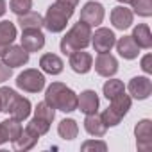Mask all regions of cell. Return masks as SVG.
Listing matches in <instances>:
<instances>
[{
	"label": "cell",
	"instance_id": "15",
	"mask_svg": "<svg viewBox=\"0 0 152 152\" xmlns=\"http://www.w3.org/2000/svg\"><path fill=\"white\" fill-rule=\"evenodd\" d=\"M16 39V27L13 22H0V56H2Z\"/></svg>",
	"mask_w": 152,
	"mask_h": 152
},
{
	"label": "cell",
	"instance_id": "34",
	"mask_svg": "<svg viewBox=\"0 0 152 152\" xmlns=\"http://www.w3.org/2000/svg\"><path fill=\"white\" fill-rule=\"evenodd\" d=\"M11 75H13V68L7 66L4 61H0V84L6 83V81L11 77Z\"/></svg>",
	"mask_w": 152,
	"mask_h": 152
},
{
	"label": "cell",
	"instance_id": "17",
	"mask_svg": "<svg viewBox=\"0 0 152 152\" xmlns=\"http://www.w3.org/2000/svg\"><path fill=\"white\" fill-rule=\"evenodd\" d=\"M39 66L45 73H50V75H59L63 72V59L56 54H43L41 59H39Z\"/></svg>",
	"mask_w": 152,
	"mask_h": 152
},
{
	"label": "cell",
	"instance_id": "9",
	"mask_svg": "<svg viewBox=\"0 0 152 152\" xmlns=\"http://www.w3.org/2000/svg\"><path fill=\"white\" fill-rule=\"evenodd\" d=\"M2 61L11 66V68H16V66H23L27 64L29 61V52L22 47V45H11L4 54H2Z\"/></svg>",
	"mask_w": 152,
	"mask_h": 152
},
{
	"label": "cell",
	"instance_id": "8",
	"mask_svg": "<svg viewBox=\"0 0 152 152\" xmlns=\"http://www.w3.org/2000/svg\"><path fill=\"white\" fill-rule=\"evenodd\" d=\"M95 72L100 75V77H113V75L118 72L116 57L107 54V52L99 54V57L95 59Z\"/></svg>",
	"mask_w": 152,
	"mask_h": 152
},
{
	"label": "cell",
	"instance_id": "27",
	"mask_svg": "<svg viewBox=\"0 0 152 152\" xmlns=\"http://www.w3.org/2000/svg\"><path fill=\"white\" fill-rule=\"evenodd\" d=\"M131 6L138 16H152V0H131Z\"/></svg>",
	"mask_w": 152,
	"mask_h": 152
},
{
	"label": "cell",
	"instance_id": "40",
	"mask_svg": "<svg viewBox=\"0 0 152 152\" xmlns=\"http://www.w3.org/2000/svg\"><path fill=\"white\" fill-rule=\"evenodd\" d=\"M0 111H2V102H0Z\"/></svg>",
	"mask_w": 152,
	"mask_h": 152
},
{
	"label": "cell",
	"instance_id": "11",
	"mask_svg": "<svg viewBox=\"0 0 152 152\" xmlns=\"http://www.w3.org/2000/svg\"><path fill=\"white\" fill-rule=\"evenodd\" d=\"M70 66H72V70L75 73L84 75V73H88L91 70L93 57H91V54H88L84 50H75V52L70 54Z\"/></svg>",
	"mask_w": 152,
	"mask_h": 152
},
{
	"label": "cell",
	"instance_id": "33",
	"mask_svg": "<svg viewBox=\"0 0 152 152\" xmlns=\"http://www.w3.org/2000/svg\"><path fill=\"white\" fill-rule=\"evenodd\" d=\"M81 150L83 152H90V150H99V152H106L107 150V145L104 141H99V140H88L81 145Z\"/></svg>",
	"mask_w": 152,
	"mask_h": 152
},
{
	"label": "cell",
	"instance_id": "16",
	"mask_svg": "<svg viewBox=\"0 0 152 152\" xmlns=\"http://www.w3.org/2000/svg\"><path fill=\"white\" fill-rule=\"evenodd\" d=\"M116 50H118V54L124 57V59H136L138 57V54H140V47L134 43V39L131 38V36H124V38H120L116 43Z\"/></svg>",
	"mask_w": 152,
	"mask_h": 152
},
{
	"label": "cell",
	"instance_id": "18",
	"mask_svg": "<svg viewBox=\"0 0 152 152\" xmlns=\"http://www.w3.org/2000/svg\"><path fill=\"white\" fill-rule=\"evenodd\" d=\"M84 129L88 131V134L95 136V138H100L106 134L107 131V125L104 124L102 116L93 113V115H86V120H84Z\"/></svg>",
	"mask_w": 152,
	"mask_h": 152
},
{
	"label": "cell",
	"instance_id": "7",
	"mask_svg": "<svg viewBox=\"0 0 152 152\" xmlns=\"http://www.w3.org/2000/svg\"><path fill=\"white\" fill-rule=\"evenodd\" d=\"M116 43V36L113 31L106 29V27H100L95 31V34H91V45L95 48V52L102 54V52H109Z\"/></svg>",
	"mask_w": 152,
	"mask_h": 152
},
{
	"label": "cell",
	"instance_id": "12",
	"mask_svg": "<svg viewBox=\"0 0 152 152\" xmlns=\"http://www.w3.org/2000/svg\"><path fill=\"white\" fill-rule=\"evenodd\" d=\"M22 47L27 52H38L45 47V36L41 29H32V31H23L22 34Z\"/></svg>",
	"mask_w": 152,
	"mask_h": 152
},
{
	"label": "cell",
	"instance_id": "24",
	"mask_svg": "<svg viewBox=\"0 0 152 152\" xmlns=\"http://www.w3.org/2000/svg\"><path fill=\"white\" fill-rule=\"evenodd\" d=\"M2 129H4V132H6V138H7V141H16L18 140V136L22 134V131H23V127H22V124H20V120H16V118H7V120H4L2 124Z\"/></svg>",
	"mask_w": 152,
	"mask_h": 152
},
{
	"label": "cell",
	"instance_id": "19",
	"mask_svg": "<svg viewBox=\"0 0 152 152\" xmlns=\"http://www.w3.org/2000/svg\"><path fill=\"white\" fill-rule=\"evenodd\" d=\"M39 140V134H36L34 131H31L29 127H25L22 131V134L18 136L16 141H13V148L18 150V152H23V150H31Z\"/></svg>",
	"mask_w": 152,
	"mask_h": 152
},
{
	"label": "cell",
	"instance_id": "5",
	"mask_svg": "<svg viewBox=\"0 0 152 152\" xmlns=\"http://www.w3.org/2000/svg\"><path fill=\"white\" fill-rule=\"evenodd\" d=\"M104 6L100 2H95V0H91V2H86L81 9V22L88 23L90 27H97L104 22Z\"/></svg>",
	"mask_w": 152,
	"mask_h": 152
},
{
	"label": "cell",
	"instance_id": "6",
	"mask_svg": "<svg viewBox=\"0 0 152 152\" xmlns=\"http://www.w3.org/2000/svg\"><path fill=\"white\" fill-rule=\"evenodd\" d=\"M136 136V147L141 152H148L152 148V122L150 120H140L134 127Z\"/></svg>",
	"mask_w": 152,
	"mask_h": 152
},
{
	"label": "cell",
	"instance_id": "35",
	"mask_svg": "<svg viewBox=\"0 0 152 152\" xmlns=\"http://www.w3.org/2000/svg\"><path fill=\"white\" fill-rule=\"evenodd\" d=\"M141 70L145 73H152V54H147L141 59Z\"/></svg>",
	"mask_w": 152,
	"mask_h": 152
},
{
	"label": "cell",
	"instance_id": "29",
	"mask_svg": "<svg viewBox=\"0 0 152 152\" xmlns=\"http://www.w3.org/2000/svg\"><path fill=\"white\" fill-rule=\"evenodd\" d=\"M18 99V93L11 88H0V102H2V111H9L13 102Z\"/></svg>",
	"mask_w": 152,
	"mask_h": 152
},
{
	"label": "cell",
	"instance_id": "25",
	"mask_svg": "<svg viewBox=\"0 0 152 152\" xmlns=\"http://www.w3.org/2000/svg\"><path fill=\"white\" fill-rule=\"evenodd\" d=\"M116 115H120L122 118L129 113V109H131V97L129 95H125V91L124 93H120V95H116L115 99H111V106H109Z\"/></svg>",
	"mask_w": 152,
	"mask_h": 152
},
{
	"label": "cell",
	"instance_id": "14",
	"mask_svg": "<svg viewBox=\"0 0 152 152\" xmlns=\"http://www.w3.org/2000/svg\"><path fill=\"white\" fill-rule=\"evenodd\" d=\"M77 107L84 115H93L99 109V97L93 90H86L77 97Z\"/></svg>",
	"mask_w": 152,
	"mask_h": 152
},
{
	"label": "cell",
	"instance_id": "2",
	"mask_svg": "<svg viewBox=\"0 0 152 152\" xmlns=\"http://www.w3.org/2000/svg\"><path fill=\"white\" fill-rule=\"evenodd\" d=\"M91 27L84 22H77L61 39V52L64 56H70L75 50H84L91 43Z\"/></svg>",
	"mask_w": 152,
	"mask_h": 152
},
{
	"label": "cell",
	"instance_id": "23",
	"mask_svg": "<svg viewBox=\"0 0 152 152\" xmlns=\"http://www.w3.org/2000/svg\"><path fill=\"white\" fill-rule=\"evenodd\" d=\"M57 132H59V136L63 140H73V138H77V134H79V125H77V122L72 120V118H64V120L59 122Z\"/></svg>",
	"mask_w": 152,
	"mask_h": 152
},
{
	"label": "cell",
	"instance_id": "38",
	"mask_svg": "<svg viewBox=\"0 0 152 152\" xmlns=\"http://www.w3.org/2000/svg\"><path fill=\"white\" fill-rule=\"evenodd\" d=\"M63 2H66V4H70V6H73V7H77L79 0H63Z\"/></svg>",
	"mask_w": 152,
	"mask_h": 152
},
{
	"label": "cell",
	"instance_id": "36",
	"mask_svg": "<svg viewBox=\"0 0 152 152\" xmlns=\"http://www.w3.org/2000/svg\"><path fill=\"white\" fill-rule=\"evenodd\" d=\"M6 141H7V138H6V132H4L2 125H0V145H2V143H6Z\"/></svg>",
	"mask_w": 152,
	"mask_h": 152
},
{
	"label": "cell",
	"instance_id": "10",
	"mask_svg": "<svg viewBox=\"0 0 152 152\" xmlns=\"http://www.w3.org/2000/svg\"><path fill=\"white\" fill-rule=\"evenodd\" d=\"M127 90H129V93H131L132 99L145 100L152 93V83H150L148 77H134V79H131Z\"/></svg>",
	"mask_w": 152,
	"mask_h": 152
},
{
	"label": "cell",
	"instance_id": "13",
	"mask_svg": "<svg viewBox=\"0 0 152 152\" xmlns=\"http://www.w3.org/2000/svg\"><path fill=\"white\" fill-rule=\"evenodd\" d=\"M111 23L120 29V31H125L132 25V11L124 7V6H116L113 7L111 11Z\"/></svg>",
	"mask_w": 152,
	"mask_h": 152
},
{
	"label": "cell",
	"instance_id": "3",
	"mask_svg": "<svg viewBox=\"0 0 152 152\" xmlns=\"http://www.w3.org/2000/svg\"><path fill=\"white\" fill-rule=\"evenodd\" d=\"M73 13H75L73 6L63 2V0H56V4L48 6L47 9V15L43 18V27H47L50 32H63Z\"/></svg>",
	"mask_w": 152,
	"mask_h": 152
},
{
	"label": "cell",
	"instance_id": "4",
	"mask_svg": "<svg viewBox=\"0 0 152 152\" xmlns=\"http://www.w3.org/2000/svg\"><path fill=\"white\" fill-rule=\"evenodd\" d=\"M16 86L27 93H39L45 88V77L41 72L29 68V70H23L16 77Z\"/></svg>",
	"mask_w": 152,
	"mask_h": 152
},
{
	"label": "cell",
	"instance_id": "21",
	"mask_svg": "<svg viewBox=\"0 0 152 152\" xmlns=\"http://www.w3.org/2000/svg\"><path fill=\"white\" fill-rule=\"evenodd\" d=\"M134 43L140 47V48H150L152 47V34H150V29L147 23H140L132 29V36Z\"/></svg>",
	"mask_w": 152,
	"mask_h": 152
},
{
	"label": "cell",
	"instance_id": "1",
	"mask_svg": "<svg viewBox=\"0 0 152 152\" xmlns=\"http://www.w3.org/2000/svg\"><path fill=\"white\" fill-rule=\"evenodd\" d=\"M45 102L50 104L54 109L63 113H72L77 109V95L63 83H52L45 91Z\"/></svg>",
	"mask_w": 152,
	"mask_h": 152
},
{
	"label": "cell",
	"instance_id": "20",
	"mask_svg": "<svg viewBox=\"0 0 152 152\" xmlns=\"http://www.w3.org/2000/svg\"><path fill=\"white\" fill-rule=\"evenodd\" d=\"M7 115L11 116V118H16V120H25V118H29V115H31V102H29V99H23L22 95H18V99L13 102V106L9 107V111H7Z\"/></svg>",
	"mask_w": 152,
	"mask_h": 152
},
{
	"label": "cell",
	"instance_id": "26",
	"mask_svg": "<svg viewBox=\"0 0 152 152\" xmlns=\"http://www.w3.org/2000/svg\"><path fill=\"white\" fill-rule=\"evenodd\" d=\"M107 79H109V77H107ZM102 91H104V97H106L107 100H111V99H115L116 95L124 93V91H125V86H124V83L118 81V79H109V81H106Z\"/></svg>",
	"mask_w": 152,
	"mask_h": 152
},
{
	"label": "cell",
	"instance_id": "37",
	"mask_svg": "<svg viewBox=\"0 0 152 152\" xmlns=\"http://www.w3.org/2000/svg\"><path fill=\"white\" fill-rule=\"evenodd\" d=\"M6 7H7V6H6V0H0V16L6 13Z\"/></svg>",
	"mask_w": 152,
	"mask_h": 152
},
{
	"label": "cell",
	"instance_id": "39",
	"mask_svg": "<svg viewBox=\"0 0 152 152\" xmlns=\"http://www.w3.org/2000/svg\"><path fill=\"white\" fill-rule=\"evenodd\" d=\"M118 2H122V4H131V0H118Z\"/></svg>",
	"mask_w": 152,
	"mask_h": 152
},
{
	"label": "cell",
	"instance_id": "28",
	"mask_svg": "<svg viewBox=\"0 0 152 152\" xmlns=\"http://www.w3.org/2000/svg\"><path fill=\"white\" fill-rule=\"evenodd\" d=\"M34 116H38V118H43V120H47V122H54V118H56V109L50 106V104H47V102H39L38 106H36V109H34Z\"/></svg>",
	"mask_w": 152,
	"mask_h": 152
},
{
	"label": "cell",
	"instance_id": "32",
	"mask_svg": "<svg viewBox=\"0 0 152 152\" xmlns=\"http://www.w3.org/2000/svg\"><path fill=\"white\" fill-rule=\"evenodd\" d=\"M100 116H102V120H104V124H106L107 127H115V125H118V124L122 122V116H120V115H116L111 107L104 109Z\"/></svg>",
	"mask_w": 152,
	"mask_h": 152
},
{
	"label": "cell",
	"instance_id": "30",
	"mask_svg": "<svg viewBox=\"0 0 152 152\" xmlns=\"http://www.w3.org/2000/svg\"><path fill=\"white\" fill-rule=\"evenodd\" d=\"M27 127H29L31 131H34L36 134L43 136V134H47V132H48V129H50V122H47V120H43V118H38V116H34V118L27 124Z\"/></svg>",
	"mask_w": 152,
	"mask_h": 152
},
{
	"label": "cell",
	"instance_id": "31",
	"mask_svg": "<svg viewBox=\"0 0 152 152\" xmlns=\"http://www.w3.org/2000/svg\"><path fill=\"white\" fill-rule=\"evenodd\" d=\"M9 7L15 15H25L32 9V0H11L9 2Z\"/></svg>",
	"mask_w": 152,
	"mask_h": 152
},
{
	"label": "cell",
	"instance_id": "22",
	"mask_svg": "<svg viewBox=\"0 0 152 152\" xmlns=\"http://www.w3.org/2000/svg\"><path fill=\"white\" fill-rule=\"evenodd\" d=\"M18 23L22 27V31H32V29H41L43 27V18L39 13H34V11H29L25 15H20L18 16Z\"/></svg>",
	"mask_w": 152,
	"mask_h": 152
}]
</instances>
